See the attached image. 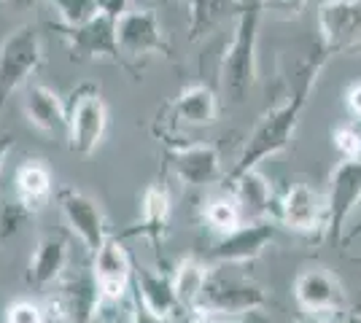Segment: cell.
I'll list each match as a JSON object with an SVG mask.
<instances>
[{"label": "cell", "mask_w": 361, "mask_h": 323, "mask_svg": "<svg viewBox=\"0 0 361 323\" xmlns=\"http://www.w3.org/2000/svg\"><path fill=\"white\" fill-rule=\"evenodd\" d=\"M49 6L57 11L62 27H81L103 11V0H49Z\"/></svg>", "instance_id": "cell-27"}, {"label": "cell", "mask_w": 361, "mask_h": 323, "mask_svg": "<svg viewBox=\"0 0 361 323\" xmlns=\"http://www.w3.org/2000/svg\"><path fill=\"white\" fill-rule=\"evenodd\" d=\"M361 202V159L340 162L329 178V194H326V232L324 237L331 246H340L345 237L348 215Z\"/></svg>", "instance_id": "cell-13"}, {"label": "cell", "mask_w": 361, "mask_h": 323, "mask_svg": "<svg viewBox=\"0 0 361 323\" xmlns=\"http://www.w3.org/2000/svg\"><path fill=\"white\" fill-rule=\"evenodd\" d=\"M224 186L238 197L245 221H262V218L270 215V210H275L272 189L259 170H248V172H243L240 178H235V181H229Z\"/></svg>", "instance_id": "cell-24"}, {"label": "cell", "mask_w": 361, "mask_h": 323, "mask_svg": "<svg viewBox=\"0 0 361 323\" xmlns=\"http://www.w3.org/2000/svg\"><path fill=\"white\" fill-rule=\"evenodd\" d=\"M22 110L32 129L51 140H68V103L51 87L30 81L22 89Z\"/></svg>", "instance_id": "cell-16"}, {"label": "cell", "mask_w": 361, "mask_h": 323, "mask_svg": "<svg viewBox=\"0 0 361 323\" xmlns=\"http://www.w3.org/2000/svg\"><path fill=\"white\" fill-rule=\"evenodd\" d=\"M3 318L6 323H51L44 299H27V296H19L11 305H6Z\"/></svg>", "instance_id": "cell-28"}, {"label": "cell", "mask_w": 361, "mask_h": 323, "mask_svg": "<svg viewBox=\"0 0 361 323\" xmlns=\"http://www.w3.org/2000/svg\"><path fill=\"white\" fill-rule=\"evenodd\" d=\"M130 323H173V321L157 315V312H151V310L137 299V293L133 291L130 293Z\"/></svg>", "instance_id": "cell-32"}, {"label": "cell", "mask_w": 361, "mask_h": 323, "mask_svg": "<svg viewBox=\"0 0 361 323\" xmlns=\"http://www.w3.org/2000/svg\"><path fill=\"white\" fill-rule=\"evenodd\" d=\"M202 218H205V224H208L219 237L226 234V232L238 229L243 221H245L240 202H238V197H235L229 189H226L224 194H216V197H211V200L205 202Z\"/></svg>", "instance_id": "cell-26"}, {"label": "cell", "mask_w": 361, "mask_h": 323, "mask_svg": "<svg viewBox=\"0 0 361 323\" xmlns=\"http://www.w3.org/2000/svg\"><path fill=\"white\" fill-rule=\"evenodd\" d=\"M130 3H133V8L135 6H140V8H154L157 3H165V0H130Z\"/></svg>", "instance_id": "cell-38"}, {"label": "cell", "mask_w": 361, "mask_h": 323, "mask_svg": "<svg viewBox=\"0 0 361 323\" xmlns=\"http://www.w3.org/2000/svg\"><path fill=\"white\" fill-rule=\"evenodd\" d=\"M44 65V35L35 22L16 25L0 41V110L11 94L25 89Z\"/></svg>", "instance_id": "cell-4"}, {"label": "cell", "mask_w": 361, "mask_h": 323, "mask_svg": "<svg viewBox=\"0 0 361 323\" xmlns=\"http://www.w3.org/2000/svg\"><path fill=\"white\" fill-rule=\"evenodd\" d=\"M133 291L137 299L157 315L162 318H176L180 312L178 296H176V286H173V272H154L149 267L135 264V275H133Z\"/></svg>", "instance_id": "cell-22"}, {"label": "cell", "mask_w": 361, "mask_h": 323, "mask_svg": "<svg viewBox=\"0 0 361 323\" xmlns=\"http://www.w3.org/2000/svg\"><path fill=\"white\" fill-rule=\"evenodd\" d=\"M68 146L78 156H92L108 132V103L100 87L84 81L68 94Z\"/></svg>", "instance_id": "cell-5"}, {"label": "cell", "mask_w": 361, "mask_h": 323, "mask_svg": "<svg viewBox=\"0 0 361 323\" xmlns=\"http://www.w3.org/2000/svg\"><path fill=\"white\" fill-rule=\"evenodd\" d=\"M6 8H11V11H32L41 0H0Z\"/></svg>", "instance_id": "cell-37"}, {"label": "cell", "mask_w": 361, "mask_h": 323, "mask_svg": "<svg viewBox=\"0 0 361 323\" xmlns=\"http://www.w3.org/2000/svg\"><path fill=\"white\" fill-rule=\"evenodd\" d=\"M262 3V11L264 14H278L283 19H291V16H300L307 6V0H259Z\"/></svg>", "instance_id": "cell-31"}, {"label": "cell", "mask_w": 361, "mask_h": 323, "mask_svg": "<svg viewBox=\"0 0 361 323\" xmlns=\"http://www.w3.org/2000/svg\"><path fill=\"white\" fill-rule=\"evenodd\" d=\"M119 51L127 60H146V57H170L173 46L165 27L154 8H130L116 22Z\"/></svg>", "instance_id": "cell-11"}, {"label": "cell", "mask_w": 361, "mask_h": 323, "mask_svg": "<svg viewBox=\"0 0 361 323\" xmlns=\"http://www.w3.org/2000/svg\"><path fill=\"white\" fill-rule=\"evenodd\" d=\"M54 197V172L44 159H25L14 172V200L32 215L41 213Z\"/></svg>", "instance_id": "cell-21"}, {"label": "cell", "mask_w": 361, "mask_h": 323, "mask_svg": "<svg viewBox=\"0 0 361 323\" xmlns=\"http://www.w3.org/2000/svg\"><path fill=\"white\" fill-rule=\"evenodd\" d=\"M211 275V262L200 259V256H183L176 267H173V286H176V296H178L180 312L192 315L202 299L205 283Z\"/></svg>", "instance_id": "cell-25"}, {"label": "cell", "mask_w": 361, "mask_h": 323, "mask_svg": "<svg viewBox=\"0 0 361 323\" xmlns=\"http://www.w3.org/2000/svg\"><path fill=\"white\" fill-rule=\"evenodd\" d=\"M278 221L291 232L313 234L326 232V197H321L313 186L294 184L283 191V197L275 202Z\"/></svg>", "instance_id": "cell-15"}, {"label": "cell", "mask_w": 361, "mask_h": 323, "mask_svg": "<svg viewBox=\"0 0 361 323\" xmlns=\"http://www.w3.org/2000/svg\"><path fill=\"white\" fill-rule=\"evenodd\" d=\"M267 308L264 289L245 275L226 272V267H211L202 299L192 315H213V318H243Z\"/></svg>", "instance_id": "cell-3"}, {"label": "cell", "mask_w": 361, "mask_h": 323, "mask_svg": "<svg viewBox=\"0 0 361 323\" xmlns=\"http://www.w3.org/2000/svg\"><path fill=\"white\" fill-rule=\"evenodd\" d=\"M359 234H361V221H359V224H356V227H353V229L348 232L345 243H348V240H356V237H359Z\"/></svg>", "instance_id": "cell-39"}, {"label": "cell", "mask_w": 361, "mask_h": 323, "mask_svg": "<svg viewBox=\"0 0 361 323\" xmlns=\"http://www.w3.org/2000/svg\"><path fill=\"white\" fill-rule=\"evenodd\" d=\"M71 262V243L62 232H44L32 248L25 283L32 291H49L65 272Z\"/></svg>", "instance_id": "cell-18"}, {"label": "cell", "mask_w": 361, "mask_h": 323, "mask_svg": "<svg viewBox=\"0 0 361 323\" xmlns=\"http://www.w3.org/2000/svg\"><path fill=\"white\" fill-rule=\"evenodd\" d=\"M183 323H264V318L254 312V315H243V318H213V315H186Z\"/></svg>", "instance_id": "cell-33"}, {"label": "cell", "mask_w": 361, "mask_h": 323, "mask_svg": "<svg viewBox=\"0 0 361 323\" xmlns=\"http://www.w3.org/2000/svg\"><path fill=\"white\" fill-rule=\"evenodd\" d=\"M329 60L331 57L321 46H316V51L307 54V60L302 62L300 68H297V73H294L288 97L281 106L270 108V110L256 122V127L251 129V135L245 138V146H243L238 162H235V165L229 167V172L224 175V184L240 178L243 172H248V170H256V165L264 162L267 156H275V154H281V151H286L288 143L294 140L297 127H300L302 110H305L310 94H313V87H316L324 65Z\"/></svg>", "instance_id": "cell-1"}, {"label": "cell", "mask_w": 361, "mask_h": 323, "mask_svg": "<svg viewBox=\"0 0 361 323\" xmlns=\"http://www.w3.org/2000/svg\"><path fill=\"white\" fill-rule=\"evenodd\" d=\"M262 3L251 0L248 8L238 16L232 41L224 49L219 65V84L229 103H243L256 84V49H259V25H262Z\"/></svg>", "instance_id": "cell-2"}, {"label": "cell", "mask_w": 361, "mask_h": 323, "mask_svg": "<svg viewBox=\"0 0 361 323\" xmlns=\"http://www.w3.org/2000/svg\"><path fill=\"white\" fill-rule=\"evenodd\" d=\"M167 165L180 184L186 186H211L221 178V151L216 143L173 146Z\"/></svg>", "instance_id": "cell-19"}, {"label": "cell", "mask_w": 361, "mask_h": 323, "mask_svg": "<svg viewBox=\"0 0 361 323\" xmlns=\"http://www.w3.org/2000/svg\"><path fill=\"white\" fill-rule=\"evenodd\" d=\"M318 46L329 57L361 51V0H321L318 3Z\"/></svg>", "instance_id": "cell-10"}, {"label": "cell", "mask_w": 361, "mask_h": 323, "mask_svg": "<svg viewBox=\"0 0 361 323\" xmlns=\"http://www.w3.org/2000/svg\"><path fill=\"white\" fill-rule=\"evenodd\" d=\"M248 8L245 0H186V16H189V41H200L202 35L216 30L221 22L235 19Z\"/></svg>", "instance_id": "cell-23"}, {"label": "cell", "mask_w": 361, "mask_h": 323, "mask_svg": "<svg viewBox=\"0 0 361 323\" xmlns=\"http://www.w3.org/2000/svg\"><path fill=\"white\" fill-rule=\"evenodd\" d=\"M44 305L51 321L62 323H94L100 312V289L92 267L68 270L65 275L44 291Z\"/></svg>", "instance_id": "cell-6"}, {"label": "cell", "mask_w": 361, "mask_h": 323, "mask_svg": "<svg viewBox=\"0 0 361 323\" xmlns=\"http://www.w3.org/2000/svg\"><path fill=\"white\" fill-rule=\"evenodd\" d=\"M57 208H60L68 232L75 234V240L87 248L90 256H94L108 243L111 232H108L106 213L87 191L73 189V186H62L57 189Z\"/></svg>", "instance_id": "cell-9"}, {"label": "cell", "mask_w": 361, "mask_h": 323, "mask_svg": "<svg viewBox=\"0 0 361 323\" xmlns=\"http://www.w3.org/2000/svg\"><path fill=\"white\" fill-rule=\"evenodd\" d=\"M294 299L305 315H326L348 308L340 277L324 267H307L294 277Z\"/></svg>", "instance_id": "cell-14"}, {"label": "cell", "mask_w": 361, "mask_h": 323, "mask_svg": "<svg viewBox=\"0 0 361 323\" xmlns=\"http://www.w3.org/2000/svg\"><path fill=\"white\" fill-rule=\"evenodd\" d=\"M221 116L219 94L208 84H192L165 108V119L173 127H211Z\"/></svg>", "instance_id": "cell-20"}, {"label": "cell", "mask_w": 361, "mask_h": 323, "mask_svg": "<svg viewBox=\"0 0 361 323\" xmlns=\"http://www.w3.org/2000/svg\"><path fill=\"white\" fill-rule=\"evenodd\" d=\"M170 213H173V200H170V189H167L165 178L159 181H151L143 189V197H140V218L137 224H133L130 229H124L119 234L124 237H143L149 240L151 248L162 256V246H165V234L170 227Z\"/></svg>", "instance_id": "cell-17"}, {"label": "cell", "mask_w": 361, "mask_h": 323, "mask_svg": "<svg viewBox=\"0 0 361 323\" xmlns=\"http://www.w3.org/2000/svg\"><path fill=\"white\" fill-rule=\"evenodd\" d=\"M92 272L100 289V312L97 318H114L111 310H116L130 299L133 293V275H135V259L124 248V240L119 234H111L108 243L92 256Z\"/></svg>", "instance_id": "cell-7"}, {"label": "cell", "mask_w": 361, "mask_h": 323, "mask_svg": "<svg viewBox=\"0 0 361 323\" xmlns=\"http://www.w3.org/2000/svg\"><path fill=\"white\" fill-rule=\"evenodd\" d=\"M11 148H14V132H8V129H0V172L6 167V159L11 154Z\"/></svg>", "instance_id": "cell-36"}, {"label": "cell", "mask_w": 361, "mask_h": 323, "mask_svg": "<svg viewBox=\"0 0 361 323\" xmlns=\"http://www.w3.org/2000/svg\"><path fill=\"white\" fill-rule=\"evenodd\" d=\"M307 323H356L350 310H340V312H326V315H307Z\"/></svg>", "instance_id": "cell-34"}, {"label": "cell", "mask_w": 361, "mask_h": 323, "mask_svg": "<svg viewBox=\"0 0 361 323\" xmlns=\"http://www.w3.org/2000/svg\"><path fill=\"white\" fill-rule=\"evenodd\" d=\"M275 240V221H243L238 229L226 232L216 240V246L208 251V262L219 267H238L259 259L267 246Z\"/></svg>", "instance_id": "cell-12"}, {"label": "cell", "mask_w": 361, "mask_h": 323, "mask_svg": "<svg viewBox=\"0 0 361 323\" xmlns=\"http://www.w3.org/2000/svg\"><path fill=\"white\" fill-rule=\"evenodd\" d=\"M30 210L25 205H19L16 200L0 202V248L6 246L11 237H16L19 229L25 227V221H30Z\"/></svg>", "instance_id": "cell-29"}, {"label": "cell", "mask_w": 361, "mask_h": 323, "mask_svg": "<svg viewBox=\"0 0 361 323\" xmlns=\"http://www.w3.org/2000/svg\"><path fill=\"white\" fill-rule=\"evenodd\" d=\"M331 146L340 154L343 162L350 159H361V132L353 124H340L331 129Z\"/></svg>", "instance_id": "cell-30"}, {"label": "cell", "mask_w": 361, "mask_h": 323, "mask_svg": "<svg viewBox=\"0 0 361 323\" xmlns=\"http://www.w3.org/2000/svg\"><path fill=\"white\" fill-rule=\"evenodd\" d=\"M345 103H348V110H350V113L361 122V81L359 84H350V87H348Z\"/></svg>", "instance_id": "cell-35"}, {"label": "cell", "mask_w": 361, "mask_h": 323, "mask_svg": "<svg viewBox=\"0 0 361 323\" xmlns=\"http://www.w3.org/2000/svg\"><path fill=\"white\" fill-rule=\"evenodd\" d=\"M116 22H119V16L103 8L94 19H90L81 27L54 25V32L62 38V44H65V49H68V54H71L73 62H94V60L121 62Z\"/></svg>", "instance_id": "cell-8"}, {"label": "cell", "mask_w": 361, "mask_h": 323, "mask_svg": "<svg viewBox=\"0 0 361 323\" xmlns=\"http://www.w3.org/2000/svg\"><path fill=\"white\" fill-rule=\"evenodd\" d=\"M356 259H359V262H361V253H359V256H356Z\"/></svg>", "instance_id": "cell-40"}]
</instances>
